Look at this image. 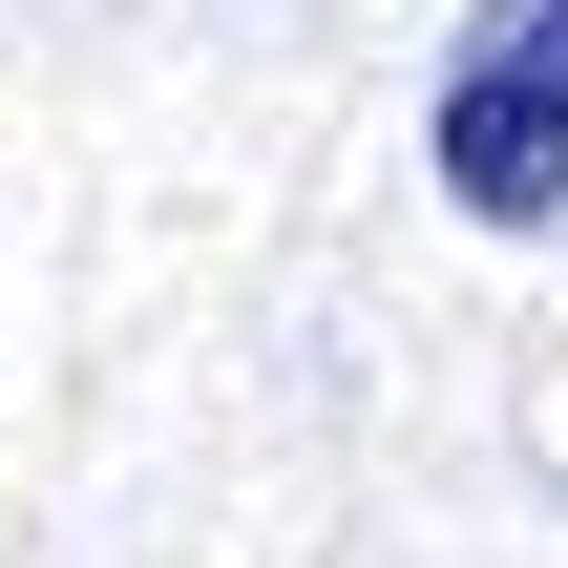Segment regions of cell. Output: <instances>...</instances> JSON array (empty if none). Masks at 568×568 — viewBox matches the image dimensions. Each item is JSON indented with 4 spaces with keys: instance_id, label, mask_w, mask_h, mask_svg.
I'll return each mask as SVG.
<instances>
[{
    "instance_id": "obj_1",
    "label": "cell",
    "mask_w": 568,
    "mask_h": 568,
    "mask_svg": "<svg viewBox=\"0 0 568 568\" xmlns=\"http://www.w3.org/2000/svg\"><path fill=\"white\" fill-rule=\"evenodd\" d=\"M422 169L464 232H548L568 211V0H485L443 105H422Z\"/></svg>"
}]
</instances>
